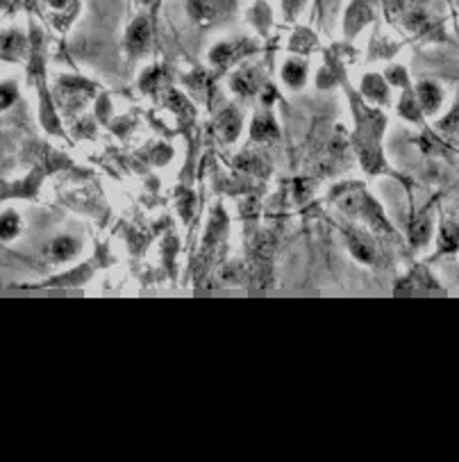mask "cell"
<instances>
[{
    "instance_id": "cell-1",
    "label": "cell",
    "mask_w": 459,
    "mask_h": 462,
    "mask_svg": "<svg viewBox=\"0 0 459 462\" xmlns=\"http://www.w3.org/2000/svg\"><path fill=\"white\" fill-rule=\"evenodd\" d=\"M191 19L203 28L223 23L233 16L237 0H187Z\"/></svg>"
},
{
    "instance_id": "cell-2",
    "label": "cell",
    "mask_w": 459,
    "mask_h": 462,
    "mask_svg": "<svg viewBox=\"0 0 459 462\" xmlns=\"http://www.w3.org/2000/svg\"><path fill=\"white\" fill-rule=\"evenodd\" d=\"M148 39H151V28H148V23L143 19H139L137 23L130 28L128 32V46L133 53H142L143 48L148 46Z\"/></svg>"
},
{
    "instance_id": "cell-3",
    "label": "cell",
    "mask_w": 459,
    "mask_h": 462,
    "mask_svg": "<svg viewBox=\"0 0 459 462\" xmlns=\"http://www.w3.org/2000/svg\"><path fill=\"white\" fill-rule=\"evenodd\" d=\"M46 253L50 255L52 260H60V263H62V260H69V258H73V255H76L78 242H76V239H71V237H60L46 248Z\"/></svg>"
},
{
    "instance_id": "cell-4",
    "label": "cell",
    "mask_w": 459,
    "mask_h": 462,
    "mask_svg": "<svg viewBox=\"0 0 459 462\" xmlns=\"http://www.w3.org/2000/svg\"><path fill=\"white\" fill-rule=\"evenodd\" d=\"M418 103H421V107L426 112H435L441 103V91L436 89V85L423 82V85L418 87Z\"/></svg>"
},
{
    "instance_id": "cell-5",
    "label": "cell",
    "mask_w": 459,
    "mask_h": 462,
    "mask_svg": "<svg viewBox=\"0 0 459 462\" xmlns=\"http://www.w3.org/2000/svg\"><path fill=\"white\" fill-rule=\"evenodd\" d=\"M60 96H62V103L67 110H78V107H82L87 103L85 89L76 85H64L62 89H60Z\"/></svg>"
},
{
    "instance_id": "cell-6",
    "label": "cell",
    "mask_w": 459,
    "mask_h": 462,
    "mask_svg": "<svg viewBox=\"0 0 459 462\" xmlns=\"http://www.w3.org/2000/svg\"><path fill=\"white\" fill-rule=\"evenodd\" d=\"M239 125H242V121H239V115L234 110H227L225 115L221 116V121H218V130H221V134L225 139L237 137Z\"/></svg>"
},
{
    "instance_id": "cell-7",
    "label": "cell",
    "mask_w": 459,
    "mask_h": 462,
    "mask_svg": "<svg viewBox=\"0 0 459 462\" xmlns=\"http://www.w3.org/2000/svg\"><path fill=\"white\" fill-rule=\"evenodd\" d=\"M233 87L239 91V94H252V91L257 89V76H255V71H243V73H239V76L234 78Z\"/></svg>"
},
{
    "instance_id": "cell-8",
    "label": "cell",
    "mask_w": 459,
    "mask_h": 462,
    "mask_svg": "<svg viewBox=\"0 0 459 462\" xmlns=\"http://www.w3.org/2000/svg\"><path fill=\"white\" fill-rule=\"evenodd\" d=\"M21 228V221L16 215H5L0 219V239H12L16 237Z\"/></svg>"
},
{
    "instance_id": "cell-9",
    "label": "cell",
    "mask_w": 459,
    "mask_h": 462,
    "mask_svg": "<svg viewBox=\"0 0 459 462\" xmlns=\"http://www.w3.org/2000/svg\"><path fill=\"white\" fill-rule=\"evenodd\" d=\"M242 51H243V46H239V43H223L221 48H216V51H214V60L221 64L230 62V60L237 58Z\"/></svg>"
},
{
    "instance_id": "cell-10",
    "label": "cell",
    "mask_w": 459,
    "mask_h": 462,
    "mask_svg": "<svg viewBox=\"0 0 459 462\" xmlns=\"http://www.w3.org/2000/svg\"><path fill=\"white\" fill-rule=\"evenodd\" d=\"M284 80L289 82V85H300L305 80V67L298 62H289L284 67Z\"/></svg>"
},
{
    "instance_id": "cell-11",
    "label": "cell",
    "mask_w": 459,
    "mask_h": 462,
    "mask_svg": "<svg viewBox=\"0 0 459 462\" xmlns=\"http://www.w3.org/2000/svg\"><path fill=\"white\" fill-rule=\"evenodd\" d=\"M444 244H445V248H448V251L457 248V244H459V226L457 224H445Z\"/></svg>"
},
{
    "instance_id": "cell-12",
    "label": "cell",
    "mask_w": 459,
    "mask_h": 462,
    "mask_svg": "<svg viewBox=\"0 0 459 462\" xmlns=\"http://www.w3.org/2000/svg\"><path fill=\"white\" fill-rule=\"evenodd\" d=\"M16 100V87L14 85H0V110H7Z\"/></svg>"
},
{
    "instance_id": "cell-13",
    "label": "cell",
    "mask_w": 459,
    "mask_h": 462,
    "mask_svg": "<svg viewBox=\"0 0 459 462\" xmlns=\"http://www.w3.org/2000/svg\"><path fill=\"white\" fill-rule=\"evenodd\" d=\"M48 5L52 7V10H71L73 5H76V0H48Z\"/></svg>"
},
{
    "instance_id": "cell-14",
    "label": "cell",
    "mask_w": 459,
    "mask_h": 462,
    "mask_svg": "<svg viewBox=\"0 0 459 462\" xmlns=\"http://www.w3.org/2000/svg\"><path fill=\"white\" fill-rule=\"evenodd\" d=\"M300 3H303V0H284V5H287V10H289V14H294V12L298 10Z\"/></svg>"
}]
</instances>
